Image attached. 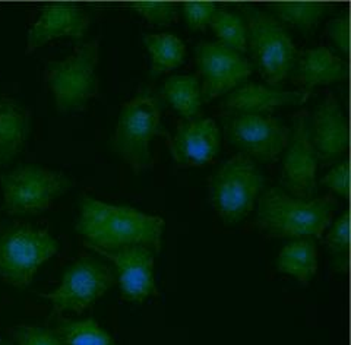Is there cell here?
<instances>
[{
  "mask_svg": "<svg viewBox=\"0 0 351 345\" xmlns=\"http://www.w3.org/2000/svg\"><path fill=\"white\" fill-rule=\"evenodd\" d=\"M76 231L94 250L144 246L160 252L164 219L129 206L110 205L90 196L80 200Z\"/></svg>",
  "mask_w": 351,
  "mask_h": 345,
  "instance_id": "1",
  "label": "cell"
},
{
  "mask_svg": "<svg viewBox=\"0 0 351 345\" xmlns=\"http://www.w3.org/2000/svg\"><path fill=\"white\" fill-rule=\"evenodd\" d=\"M335 209L332 195L299 199L271 189L259 200L255 226L269 237H321L331 224Z\"/></svg>",
  "mask_w": 351,
  "mask_h": 345,
  "instance_id": "2",
  "label": "cell"
},
{
  "mask_svg": "<svg viewBox=\"0 0 351 345\" xmlns=\"http://www.w3.org/2000/svg\"><path fill=\"white\" fill-rule=\"evenodd\" d=\"M98 58L100 38H95L81 44L66 59L46 64L44 81L54 95L60 115L81 110L98 94Z\"/></svg>",
  "mask_w": 351,
  "mask_h": 345,
  "instance_id": "3",
  "label": "cell"
},
{
  "mask_svg": "<svg viewBox=\"0 0 351 345\" xmlns=\"http://www.w3.org/2000/svg\"><path fill=\"white\" fill-rule=\"evenodd\" d=\"M160 120L161 106L152 95H136L120 110L112 147L135 173L151 169L149 143L158 135Z\"/></svg>",
  "mask_w": 351,
  "mask_h": 345,
  "instance_id": "4",
  "label": "cell"
},
{
  "mask_svg": "<svg viewBox=\"0 0 351 345\" xmlns=\"http://www.w3.org/2000/svg\"><path fill=\"white\" fill-rule=\"evenodd\" d=\"M59 252V243L47 231L28 224L0 230V280L27 288L40 266Z\"/></svg>",
  "mask_w": 351,
  "mask_h": 345,
  "instance_id": "5",
  "label": "cell"
},
{
  "mask_svg": "<svg viewBox=\"0 0 351 345\" xmlns=\"http://www.w3.org/2000/svg\"><path fill=\"white\" fill-rule=\"evenodd\" d=\"M3 211L10 215H38L68 192L69 177L37 164H24L0 177Z\"/></svg>",
  "mask_w": 351,
  "mask_h": 345,
  "instance_id": "6",
  "label": "cell"
},
{
  "mask_svg": "<svg viewBox=\"0 0 351 345\" xmlns=\"http://www.w3.org/2000/svg\"><path fill=\"white\" fill-rule=\"evenodd\" d=\"M263 187V176L245 155L226 161L210 177V202L227 224L247 217Z\"/></svg>",
  "mask_w": 351,
  "mask_h": 345,
  "instance_id": "7",
  "label": "cell"
},
{
  "mask_svg": "<svg viewBox=\"0 0 351 345\" xmlns=\"http://www.w3.org/2000/svg\"><path fill=\"white\" fill-rule=\"evenodd\" d=\"M247 19V40L262 76L269 85L282 82L295 62L291 36L278 19L254 6H241Z\"/></svg>",
  "mask_w": 351,
  "mask_h": 345,
  "instance_id": "8",
  "label": "cell"
},
{
  "mask_svg": "<svg viewBox=\"0 0 351 345\" xmlns=\"http://www.w3.org/2000/svg\"><path fill=\"white\" fill-rule=\"evenodd\" d=\"M114 283L116 278L107 265L91 256H84L64 271L56 290L41 297L50 300L56 313L72 311L81 315Z\"/></svg>",
  "mask_w": 351,
  "mask_h": 345,
  "instance_id": "9",
  "label": "cell"
},
{
  "mask_svg": "<svg viewBox=\"0 0 351 345\" xmlns=\"http://www.w3.org/2000/svg\"><path fill=\"white\" fill-rule=\"evenodd\" d=\"M226 129L233 147L262 161L277 160L290 139L289 129L268 115H237Z\"/></svg>",
  "mask_w": 351,
  "mask_h": 345,
  "instance_id": "10",
  "label": "cell"
},
{
  "mask_svg": "<svg viewBox=\"0 0 351 345\" xmlns=\"http://www.w3.org/2000/svg\"><path fill=\"white\" fill-rule=\"evenodd\" d=\"M196 63L204 78L201 94L208 102L233 90L252 73L250 62L221 43H201Z\"/></svg>",
  "mask_w": 351,
  "mask_h": 345,
  "instance_id": "11",
  "label": "cell"
},
{
  "mask_svg": "<svg viewBox=\"0 0 351 345\" xmlns=\"http://www.w3.org/2000/svg\"><path fill=\"white\" fill-rule=\"evenodd\" d=\"M306 120L304 111L295 115L294 133L282 164V183L299 199H312L316 186L317 155Z\"/></svg>",
  "mask_w": 351,
  "mask_h": 345,
  "instance_id": "12",
  "label": "cell"
},
{
  "mask_svg": "<svg viewBox=\"0 0 351 345\" xmlns=\"http://www.w3.org/2000/svg\"><path fill=\"white\" fill-rule=\"evenodd\" d=\"M112 261L119 274L122 296L128 302H144L156 296L154 283V254L144 246H129L116 250H95Z\"/></svg>",
  "mask_w": 351,
  "mask_h": 345,
  "instance_id": "13",
  "label": "cell"
},
{
  "mask_svg": "<svg viewBox=\"0 0 351 345\" xmlns=\"http://www.w3.org/2000/svg\"><path fill=\"white\" fill-rule=\"evenodd\" d=\"M219 130L213 119H191L179 125L169 139L174 163L180 167H202L218 154Z\"/></svg>",
  "mask_w": 351,
  "mask_h": 345,
  "instance_id": "14",
  "label": "cell"
},
{
  "mask_svg": "<svg viewBox=\"0 0 351 345\" xmlns=\"http://www.w3.org/2000/svg\"><path fill=\"white\" fill-rule=\"evenodd\" d=\"M90 24V14L78 5L58 3L44 6L36 24L28 31L25 53L29 54L59 37L82 38Z\"/></svg>",
  "mask_w": 351,
  "mask_h": 345,
  "instance_id": "15",
  "label": "cell"
},
{
  "mask_svg": "<svg viewBox=\"0 0 351 345\" xmlns=\"http://www.w3.org/2000/svg\"><path fill=\"white\" fill-rule=\"evenodd\" d=\"M348 123L341 107L328 94L313 116V148L324 163L341 158L348 148Z\"/></svg>",
  "mask_w": 351,
  "mask_h": 345,
  "instance_id": "16",
  "label": "cell"
},
{
  "mask_svg": "<svg viewBox=\"0 0 351 345\" xmlns=\"http://www.w3.org/2000/svg\"><path fill=\"white\" fill-rule=\"evenodd\" d=\"M307 97L309 94L303 91H280L265 85L245 84L228 94L221 107L228 113L263 115L281 106L302 104Z\"/></svg>",
  "mask_w": 351,
  "mask_h": 345,
  "instance_id": "17",
  "label": "cell"
},
{
  "mask_svg": "<svg viewBox=\"0 0 351 345\" xmlns=\"http://www.w3.org/2000/svg\"><path fill=\"white\" fill-rule=\"evenodd\" d=\"M31 132V113L14 98L0 97V167L24 150Z\"/></svg>",
  "mask_w": 351,
  "mask_h": 345,
  "instance_id": "18",
  "label": "cell"
},
{
  "mask_svg": "<svg viewBox=\"0 0 351 345\" xmlns=\"http://www.w3.org/2000/svg\"><path fill=\"white\" fill-rule=\"evenodd\" d=\"M346 73V66L338 56L326 47H316L302 53L294 82L303 88V93L309 94L316 85L344 80Z\"/></svg>",
  "mask_w": 351,
  "mask_h": 345,
  "instance_id": "19",
  "label": "cell"
},
{
  "mask_svg": "<svg viewBox=\"0 0 351 345\" xmlns=\"http://www.w3.org/2000/svg\"><path fill=\"white\" fill-rule=\"evenodd\" d=\"M278 270L294 276L302 285H307L317 271V252L309 239L293 241L278 254Z\"/></svg>",
  "mask_w": 351,
  "mask_h": 345,
  "instance_id": "20",
  "label": "cell"
},
{
  "mask_svg": "<svg viewBox=\"0 0 351 345\" xmlns=\"http://www.w3.org/2000/svg\"><path fill=\"white\" fill-rule=\"evenodd\" d=\"M162 95L184 119H195L201 111L202 94L199 80L195 75H176L162 85Z\"/></svg>",
  "mask_w": 351,
  "mask_h": 345,
  "instance_id": "21",
  "label": "cell"
},
{
  "mask_svg": "<svg viewBox=\"0 0 351 345\" xmlns=\"http://www.w3.org/2000/svg\"><path fill=\"white\" fill-rule=\"evenodd\" d=\"M144 43L151 54V75L157 76L182 64L186 47L183 41L173 34H147Z\"/></svg>",
  "mask_w": 351,
  "mask_h": 345,
  "instance_id": "22",
  "label": "cell"
},
{
  "mask_svg": "<svg viewBox=\"0 0 351 345\" xmlns=\"http://www.w3.org/2000/svg\"><path fill=\"white\" fill-rule=\"evenodd\" d=\"M64 345H116L94 319L64 322L54 331Z\"/></svg>",
  "mask_w": 351,
  "mask_h": 345,
  "instance_id": "23",
  "label": "cell"
},
{
  "mask_svg": "<svg viewBox=\"0 0 351 345\" xmlns=\"http://www.w3.org/2000/svg\"><path fill=\"white\" fill-rule=\"evenodd\" d=\"M219 43L234 51H245L247 43L246 24L239 15L228 12L226 9H217L210 22Z\"/></svg>",
  "mask_w": 351,
  "mask_h": 345,
  "instance_id": "24",
  "label": "cell"
},
{
  "mask_svg": "<svg viewBox=\"0 0 351 345\" xmlns=\"http://www.w3.org/2000/svg\"><path fill=\"white\" fill-rule=\"evenodd\" d=\"M269 9L287 24L309 31L324 18L328 6L321 3H281L272 5Z\"/></svg>",
  "mask_w": 351,
  "mask_h": 345,
  "instance_id": "25",
  "label": "cell"
},
{
  "mask_svg": "<svg viewBox=\"0 0 351 345\" xmlns=\"http://www.w3.org/2000/svg\"><path fill=\"white\" fill-rule=\"evenodd\" d=\"M18 345H64L56 332L31 325H21L9 329Z\"/></svg>",
  "mask_w": 351,
  "mask_h": 345,
  "instance_id": "26",
  "label": "cell"
},
{
  "mask_svg": "<svg viewBox=\"0 0 351 345\" xmlns=\"http://www.w3.org/2000/svg\"><path fill=\"white\" fill-rule=\"evenodd\" d=\"M130 8L144 16L152 25H169L176 19V5L173 3H134Z\"/></svg>",
  "mask_w": 351,
  "mask_h": 345,
  "instance_id": "27",
  "label": "cell"
},
{
  "mask_svg": "<svg viewBox=\"0 0 351 345\" xmlns=\"http://www.w3.org/2000/svg\"><path fill=\"white\" fill-rule=\"evenodd\" d=\"M326 246L332 253H344L350 244V215L346 213L339 217L328 231Z\"/></svg>",
  "mask_w": 351,
  "mask_h": 345,
  "instance_id": "28",
  "label": "cell"
},
{
  "mask_svg": "<svg viewBox=\"0 0 351 345\" xmlns=\"http://www.w3.org/2000/svg\"><path fill=\"white\" fill-rule=\"evenodd\" d=\"M217 6L214 3H186L183 6V14L186 22L192 29H204L215 14Z\"/></svg>",
  "mask_w": 351,
  "mask_h": 345,
  "instance_id": "29",
  "label": "cell"
},
{
  "mask_svg": "<svg viewBox=\"0 0 351 345\" xmlns=\"http://www.w3.org/2000/svg\"><path fill=\"white\" fill-rule=\"evenodd\" d=\"M322 183L328 186L334 193L341 198H347L350 193V167L348 163H341L329 171Z\"/></svg>",
  "mask_w": 351,
  "mask_h": 345,
  "instance_id": "30",
  "label": "cell"
},
{
  "mask_svg": "<svg viewBox=\"0 0 351 345\" xmlns=\"http://www.w3.org/2000/svg\"><path fill=\"white\" fill-rule=\"evenodd\" d=\"M328 34L334 40L339 50L348 53L350 49V24L348 16H337L328 24Z\"/></svg>",
  "mask_w": 351,
  "mask_h": 345,
  "instance_id": "31",
  "label": "cell"
},
{
  "mask_svg": "<svg viewBox=\"0 0 351 345\" xmlns=\"http://www.w3.org/2000/svg\"><path fill=\"white\" fill-rule=\"evenodd\" d=\"M0 345H5V342H3V340H2V338H0Z\"/></svg>",
  "mask_w": 351,
  "mask_h": 345,
  "instance_id": "32",
  "label": "cell"
}]
</instances>
